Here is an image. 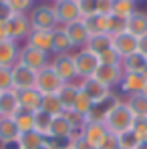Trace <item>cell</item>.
Here are the masks:
<instances>
[{"label": "cell", "mask_w": 147, "mask_h": 149, "mask_svg": "<svg viewBox=\"0 0 147 149\" xmlns=\"http://www.w3.org/2000/svg\"><path fill=\"white\" fill-rule=\"evenodd\" d=\"M147 58L139 52H131L121 58V69L123 73H145Z\"/></svg>", "instance_id": "cb8c5ba5"}, {"label": "cell", "mask_w": 147, "mask_h": 149, "mask_svg": "<svg viewBox=\"0 0 147 149\" xmlns=\"http://www.w3.org/2000/svg\"><path fill=\"white\" fill-rule=\"evenodd\" d=\"M129 109L133 111L135 119H147V97L143 93H137V95H129L127 101Z\"/></svg>", "instance_id": "83f0119b"}, {"label": "cell", "mask_w": 147, "mask_h": 149, "mask_svg": "<svg viewBox=\"0 0 147 149\" xmlns=\"http://www.w3.org/2000/svg\"><path fill=\"white\" fill-rule=\"evenodd\" d=\"M45 141H47V139H45L40 133H36L34 129H32V131H26V133H20L18 139H16L18 149H40V145H42Z\"/></svg>", "instance_id": "4316f807"}, {"label": "cell", "mask_w": 147, "mask_h": 149, "mask_svg": "<svg viewBox=\"0 0 147 149\" xmlns=\"http://www.w3.org/2000/svg\"><path fill=\"white\" fill-rule=\"evenodd\" d=\"M73 49L75 47L71 42V38L67 36L65 28L63 26L54 28V32H52V54H65V52H71Z\"/></svg>", "instance_id": "d4e9b609"}, {"label": "cell", "mask_w": 147, "mask_h": 149, "mask_svg": "<svg viewBox=\"0 0 147 149\" xmlns=\"http://www.w3.org/2000/svg\"><path fill=\"white\" fill-rule=\"evenodd\" d=\"M81 135L93 145L95 149H99L103 145V141L107 139V135H109V131H107V127L103 123H97V121H87L85 127L81 129Z\"/></svg>", "instance_id": "7c38bea8"}, {"label": "cell", "mask_w": 147, "mask_h": 149, "mask_svg": "<svg viewBox=\"0 0 147 149\" xmlns=\"http://www.w3.org/2000/svg\"><path fill=\"white\" fill-rule=\"evenodd\" d=\"M65 117L69 119V123L73 125L75 133H77V131L81 133V129H83V127H85V123H87V119H85V117H81V115H77L75 111H65Z\"/></svg>", "instance_id": "ab89813d"}, {"label": "cell", "mask_w": 147, "mask_h": 149, "mask_svg": "<svg viewBox=\"0 0 147 149\" xmlns=\"http://www.w3.org/2000/svg\"><path fill=\"white\" fill-rule=\"evenodd\" d=\"M40 111L49 113L50 117H56V115H63L65 109L61 105V101L56 95H42V101H40Z\"/></svg>", "instance_id": "1f68e13d"}, {"label": "cell", "mask_w": 147, "mask_h": 149, "mask_svg": "<svg viewBox=\"0 0 147 149\" xmlns=\"http://www.w3.org/2000/svg\"><path fill=\"white\" fill-rule=\"evenodd\" d=\"M8 38V32H6V22H0V40Z\"/></svg>", "instance_id": "c3c4849f"}, {"label": "cell", "mask_w": 147, "mask_h": 149, "mask_svg": "<svg viewBox=\"0 0 147 149\" xmlns=\"http://www.w3.org/2000/svg\"><path fill=\"white\" fill-rule=\"evenodd\" d=\"M113 0H97V14H111Z\"/></svg>", "instance_id": "bcb514c9"}, {"label": "cell", "mask_w": 147, "mask_h": 149, "mask_svg": "<svg viewBox=\"0 0 147 149\" xmlns=\"http://www.w3.org/2000/svg\"><path fill=\"white\" fill-rule=\"evenodd\" d=\"M12 89L18 91H28V89H36V73L32 69H28L24 65L16 63L12 67Z\"/></svg>", "instance_id": "ba28073f"}, {"label": "cell", "mask_w": 147, "mask_h": 149, "mask_svg": "<svg viewBox=\"0 0 147 149\" xmlns=\"http://www.w3.org/2000/svg\"><path fill=\"white\" fill-rule=\"evenodd\" d=\"M125 30H127V18L111 14V34H119V32H125Z\"/></svg>", "instance_id": "7bdbcfd3"}, {"label": "cell", "mask_w": 147, "mask_h": 149, "mask_svg": "<svg viewBox=\"0 0 147 149\" xmlns=\"http://www.w3.org/2000/svg\"><path fill=\"white\" fill-rule=\"evenodd\" d=\"M83 22L89 30V36L93 34H111V14H93L83 18Z\"/></svg>", "instance_id": "e0dca14e"}, {"label": "cell", "mask_w": 147, "mask_h": 149, "mask_svg": "<svg viewBox=\"0 0 147 149\" xmlns=\"http://www.w3.org/2000/svg\"><path fill=\"white\" fill-rule=\"evenodd\" d=\"M52 32L54 30H30L26 36V45L50 54L52 52Z\"/></svg>", "instance_id": "ac0fdd59"}, {"label": "cell", "mask_w": 147, "mask_h": 149, "mask_svg": "<svg viewBox=\"0 0 147 149\" xmlns=\"http://www.w3.org/2000/svg\"><path fill=\"white\" fill-rule=\"evenodd\" d=\"M50 121H52V117H50L49 113H45V111H40V109L34 113V131H36V133H40L45 139H49Z\"/></svg>", "instance_id": "d6a6232c"}, {"label": "cell", "mask_w": 147, "mask_h": 149, "mask_svg": "<svg viewBox=\"0 0 147 149\" xmlns=\"http://www.w3.org/2000/svg\"><path fill=\"white\" fill-rule=\"evenodd\" d=\"M30 20H28V14H12L10 20H6V32H8V38L10 40H20L26 38L30 34Z\"/></svg>", "instance_id": "8fae6325"}, {"label": "cell", "mask_w": 147, "mask_h": 149, "mask_svg": "<svg viewBox=\"0 0 147 149\" xmlns=\"http://www.w3.org/2000/svg\"><path fill=\"white\" fill-rule=\"evenodd\" d=\"M127 32H131L133 36H143L147 34V12L143 10H135L129 18H127Z\"/></svg>", "instance_id": "7402d4cb"}, {"label": "cell", "mask_w": 147, "mask_h": 149, "mask_svg": "<svg viewBox=\"0 0 147 149\" xmlns=\"http://www.w3.org/2000/svg\"><path fill=\"white\" fill-rule=\"evenodd\" d=\"M18 50H20V47L16 40H10V38L0 40V67L12 69L18 63Z\"/></svg>", "instance_id": "ffe728a7"}, {"label": "cell", "mask_w": 147, "mask_h": 149, "mask_svg": "<svg viewBox=\"0 0 147 149\" xmlns=\"http://www.w3.org/2000/svg\"><path fill=\"white\" fill-rule=\"evenodd\" d=\"M52 71L61 77L63 83H73L77 79V71H75V61L73 52H65V54H54V58L50 61Z\"/></svg>", "instance_id": "52a82bcc"}, {"label": "cell", "mask_w": 147, "mask_h": 149, "mask_svg": "<svg viewBox=\"0 0 147 149\" xmlns=\"http://www.w3.org/2000/svg\"><path fill=\"white\" fill-rule=\"evenodd\" d=\"M135 149H147V141H139V143H137V147Z\"/></svg>", "instance_id": "681fc988"}, {"label": "cell", "mask_w": 147, "mask_h": 149, "mask_svg": "<svg viewBox=\"0 0 147 149\" xmlns=\"http://www.w3.org/2000/svg\"><path fill=\"white\" fill-rule=\"evenodd\" d=\"M99 63L101 65H121V56L113 50V47L107 50H103V52H99Z\"/></svg>", "instance_id": "d590c367"}, {"label": "cell", "mask_w": 147, "mask_h": 149, "mask_svg": "<svg viewBox=\"0 0 147 149\" xmlns=\"http://www.w3.org/2000/svg\"><path fill=\"white\" fill-rule=\"evenodd\" d=\"M65 149H71V147H65Z\"/></svg>", "instance_id": "db71d44e"}, {"label": "cell", "mask_w": 147, "mask_h": 149, "mask_svg": "<svg viewBox=\"0 0 147 149\" xmlns=\"http://www.w3.org/2000/svg\"><path fill=\"white\" fill-rule=\"evenodd\" d=\"M77 2H79L81 18H87V16L97 14V0H77Z\"/></svg>", "instance_id": "74e56055"}, {"label": "cell", "mask_w": 147, "mask_h": 149, "mask_svg": "<svg viewBox=\"0 0 147 149\" xmlns=\"http://www.w3.org/2000/svg\"><path fill=\"white\" fill-rule=\"evenodd\" d=\"M147 83V74L145 73H123L121 79V91L129 97V95H137V93H143Z\"/></svg>", "instance_id": "5bb4252c"}, {"label": "cell", "mask_w": 147, "mask_h": 149, "mask_svg": "<svg viewBox=\"0 0 147 149\" xmlns=\"http://www.w3.org/2000/svg\"><path fill=\"white\" fill-rule=\"evenodd\" d=\"M99 149H119V141H117V135L109 133V135H107V139L103 141V145H101Z\"/></svg>", "instance_id": "f6af8a7d"}, {"label": "cell", "mask_w": 147, "mask_h": 149, "mask_svg": "<svg viewBox=\"0 0 147 149\" xmlns=\"http://www.w3.org/2000/svg\"><path fill=\"white\" fill-rule=\"evenodd\" d=\"M145 74H147V67H145Z\"/></svg>", "instance_id": "f5cc1de1"}, {"label": "cell", "mask_w": 147, "mask_h": 149, "mask_svg": "<svg viewBox=\"0 0 147 149\" xmlns=\"http://www.w3.org/2000/svg\"><path fill=\"white\" fill-rule=\"evenodd\" d=\"M18 63L24 65V67H28V69H32L34 73L47 69V67L50 65L49 54H47V52L34 49V47H28V45H24L22 49L18 50Z\"/></svg>", "instance_id": "277c9868"}, {"label": "cell", "mask_w": 147, "mask_h": 149, "mask_svg": "<svg viewBox=\"0 0 147 149\" xmlns=\"http://www.w3.org/2000/svg\"><path fill=\"white\" fill-rule=\"evenodd\" d=\"M12 14H16L12 8H10V4L4 0V2H0V22H6V20H10L12 18Z\"/></svg>", "instance_id": "ee69618b"}, {"label": "cell", "mask_w": 147, "mask_h": 149, "mask_svg": "<svg viewBox=\"0 0 147 149\" xmlns=\"http://www.w3.org/2000/svg\"><path fill=\"white\" fill-rule=\"evenodd\" d=\"M63 85H65V83L61 81L59 74L52 71L50 65L47 69H42V71L36 73V91H38L40 95H56Z\"/></svg>", "instance_id": "8992f818"}, {"label": "cell", "mask_w": 147, "mask_h": 149, "mask_svg": "<svg viewBox=\"0 0 147 149\" xmlns=\"http://www.w3.org/2000/svg\"><path fill=\"white\" fill-rule=\"evenodd\" d=\"M143 95L147 97V83H145V89H143Z\"/></svg>", "instance_id": "f907efd6"}, {"label": "cell", "mask_w": 147, "mask_h": 149, "mask_svg": "<svg viewBox=\"0 0 147 149\" xmlns=\"http://www.w3.org/2000/svg\"><path fill=\"white\" fill-rule=\"evenodd\" d=\"M111 45H113V36H111V34H93V36H89L85 49L95 52V54H99V52H103V50L111 49Z\"/></svg>", "instance_id": "f1b7e54d"}, {"label": "cell", "mask_w": 147, "mask_h": 149, "mask_svg": "<svg viewBox=\"0 0 147 149\" xmlns=\"http://www.w3.org/2000/svg\"><path fill=\"white\" fill-rule=\"evenodd\" d=\"M50 2H54V0H50Z\"/></svg>", "instance_id": "9f6ffc18"}, {"label": "cell", "mask_w": 147, "mask_h": 149, "mask_svg": "<svg viewBox=\"0 0 147 149\" xmlns=\"http://www.w3.org/2000/svg\"><path fill=\"white\" fill-rule=\"evenodd\" d=\"M12 119H14V123H16L20 133H26V131H32L34 129V113H30V111H22L20 109Z\"/></svg>", "instance_id": "836d02e7"}, {"label": "cell", "mask_w": 147, "mask_h": 149, "mask_svg": "<svg viewBox=\"0 0 147 149\" xmlns=\"http://www.w3.org/2000/svg\"><path fill=\"white\" fill-rule=\"evenodd\" d=\"M79 87L89 95V99L93 101L95 105H105V101L111 99V89L107 85L99 83L97 79H93V77L91 79H83Z\"/></svg>", "instance_id": "9c48e42d"}, {"label": "cell", "mask_w": 147, "mask_h": 149, "mask_svg": "<svg viewBox=\"0 0 147 149\" xmlns=\"http://www.w3.org/2000/svg\"><path fill=\"white\" fill-rule=\"evenodd\" d=\"M113 36V50L119 54V56H127L131 52H137V36H133L131 32H119V34H111Z\"/></svg>", "instance_id": "9a60e30c"}, {"label": "cell", "mask_w": 147, "mask_h": 149, "mask_svg": "<svg viewBox=\"0 0 147 149\" xmlns=\"http://www.w3.org/2000/svg\"><path fill=\"white\" fill-rule=\"evenodd\" d=\"M73 135H75V129H73V125L69 123V119L65 117V113H63V115L52 117V121H50L49 139H52V141H63V143H69V141L73 139Z\"/></svg>", "instance_id": "30bf717a"}, {"label": "cell", "mask_w": 147, "mask_h": 149, "mask_svg": "<svg viewBox=\"0 0 147 149\" xmlns=\"http://www.w3.org/2000/svg\"><path fill=\"white\" fill-rule=\"evenodd\" d=\"M137 52L143 54V56L147 58V34H143V36L137 38Z\"/></svg>", "instance_id": "7dc6e473"}, {"label": "cell", "mask_w": 147, "mask_h": 149, "mask_svg": "<svg viewBox=\"0 0 147 149\" xmlns=\"http://www.w3.org/2000/svg\"><path fill=\"white\" fill-rule=\"evenodd\" d=\"M18 135H20V131L12 117H0V143L2 145L14 143L18 139Z\"/></svg>", "instance_id": "603a6c76"}, {"label": "cell", "mask_w": 147, "mask_h": 149, "mask_svg": "<svg viewBox=\"0 0 147 149\" xmlns=\"http://www.w3.org/2000/svg\"><path fill=\"white\" fill-rule=\"evenodd\" d=\"M135 10H137V2L133 0H113L111 4V14L121 16V18H129Z\"/></svg>", "instance_id": "4dcf8cb0"}, {"label": "cell", "mask_w": 147, "mask_h": 149, "mask_svg": "<svg viewBox=\"0 0 147 149\" xmlns=\"http://www.w3.org/2000/svg\"><path fill=\"white\" fill-rule=\"evenodd\" d=\"M8 4H10V8L16 12V14H28L34 6H32V2L34 0H6Z\"/></svg>", "instance_id": "8d00e7d4"}, {"label": "cell", "mask_w": 147, "mask_h": 149, "mask_svg": "<svg viewBox=\"0 0 147 149\" xmlns=\"http://www.w3.org/2000/svg\"><path fill=\"white\" fill-rule=\"evenodd\" d=\"M133 133L137 135L139 141H147V119H135V123H133Z\"/></svg>", "instance_id": "60d3db41"}, {"label": "cell", "mask_w": 147, "mask_h": 149, "mask_svg": "<svg viewBox=\"0 0 147 149\" xmlns=\"http://www.w3.org/2000/svg\"><path fill=\"white\" fill-rule=\"evenodd\" d=\"M28 20H30V28L32 30H54V28H59L54 10H52V4L34 6L28 12Z\"/></svg>", "instance_id": "7a4b0ae2"}, {"label": "cell", "mask_w": 147, "mask_h": 149, "mask_svg": "<svg viewBox=\"0 0 147 149\" xmlns=\"http://www.w3.org/2000/svg\"><path fill=\"white\" fill-rule=\"evenodd\" d=\"M0 2H4V0H0Z\"/></svg>", "instance_id": "11a10c76"}, {"label": "cell", "mask_w": 147, "mask_h": 149, "mask_svg": "<svg viewBox=\"0 0 147 149\" xmlns=\"http://www.w3.org/2000/svg\"><path fill=\"white\" fill-rule=\"evenodd\" d=\"M73 61H75V71H77V79H91L97 73L99 69V56L95 52L87 49H79L77 52H73Z\"/></svg>", "instance_id": "3957f363"}, {"label": "cell", "mask_w": 147, "mask_h": 149, "mask_svg": "<svg viewBox=\"0 0 147 149\" xmlns=\"http://www.w3.org/2000/svg\"><path fill=\"white\" fill-rule=\"evenodd\" d=\"M133 123H135V115H133V111L129 109V105H127L125 101L115 99L109 107H107L103 125L107 127L109 133L119 135V133H123V131L133 129Z\"/></svg>", "instance_id": "6da1fadb"}, {"label": "cell", "mask_w": 147, "mask_h": 149, "mask_svg": "<svg viewBox=\"0 0 147 149\" xmlns=\"http://www.w3.org/2000/svg\"><path fill=\"white\" fill-rule=\"evenodd\" d=\"M93 107H95V103L89 99V95L79 87V95H77V99H75V105H73V111L77 115H81V117H89V113L93 111Z\"/></svg>", "instance_id": "f546056e"}, {"label": "cell", "mask_w": 147, "mask_h": 149, "mask_svg": "<svg viewBox=\"0 0 147 149\" xmlns=\"http://www.w3.org/2000/svg\"><path fill=\"white\" fill-rule=\"evenodd\" d=\"M40 101H42V95H40L36 89L18 91V103H20V109H22V111L36 113V111L40 109Z\"/></svg>", "instance_id": "44dd1931"}, {"label": "cell", "mask_w": 147, "mask_h": 149, "mask_svg": "<svg viewBox=\"0 0 147 149\" xmlns=\"http://www.w3.org/2000/svg\"><path fill=\"white\" fill-rule=\"evenodd\" d=\"M133 2H141V0H133Z\"/></svg>", "instance_id": "816d5d0a"}, {"label": "cell", "mask_w": 147, "mask_h": 149, "mask_svg": "<svg viewBox=\"0 0 147 149\" xmlns=\"http://www.w3.org/2000/svg\"><path fill=\"white\" fill-rule=\"evenodd\" d=\"M18 111H20L18 93L14 89L0 91V117H14Z\"/></svg>", "instance_id": "d6986e66"}, {"label": "cell", "mask_w": 147, "mask_h": 149, "mask_svg": "<svg viewBox=\"0 0 147 149\" xmlns=\"http://www.w3.org/2000/svg\"><path fill=\"white\" fill-rule=\"evenodd\" d=\"M52 10H54L59 26H67L75 20H81V10H79L77 0H54Z\"/></svg>", "instance_id": "5b68a950"}, {"label": "cell", "mask_w": 147, "mask_h": 149, "mask_svg": "<svg viewBox=\"0 0 147 149\" xmlns=\"http://www.w3.org/2000/svg\"><path fill=\"white\" fill-rule=\"evenodd\" d=\"M69 147L71 149H95L83 135H81V133H75L73 135V139L69 141Z\"/></svg>", "instance_id": "b9f144b4"}, {"label": "cell", "mask_w": 147, "mask_h": 149, "mask_svg": "<svg viewBox=\"0 0 147 149\" xmlns=\"http://www.w3.org/2000/svg\"><path fill=\"white\" fill-rule=\"evenodd\" d=\"M117 141H119V149H135L137 143H139V139H137V135L133 133V129L119 133V135H117Z\"/></svg>", "instance_id": "e575fe53"}, {"label": "cell", "mask_w": 147, "mask_h": 149, "mask_svg": "<svg viewBox=\"0 0 147 149\" xmlns=\"http://www.w3.org/2000/svg\"><path fill=\"white\" fill-rule=\"evenodd\" d=\"M63 28H65L67 36L71 38L75 49L77 50L85 49V45H87V40H89V30H87V26L83 22V18H81V20H75V22H71V24H67V26H63Z\"/></svg>", "instance_id": "2e32d148"}, {"label": "cell", "mask_w": 147, "mask_h": 149, "mask_svg": "<svg viewBox=\"0 0 147 149\" xmlns=\"http://www.w3.org/2000/svg\"><path fill=\"white\" fill-rule=\"evenodd\" d=\"M12 89V69L0 67V91Z\"/></svg>", "instance_id": "f35d334b"}, {"label": "cell", "mask_w": 147, "mask_h": 149, "mask_svg": "<svg viewBox=\"0 0 147 149\" xmlns=\"http://www.w3.org/2000/svg\"><path fill=\"white\" fill-rule=\"evenodd\" d=\"M77 95H79V85H75V83H65L61 87V91L56 93V97H59V101H61V105H63L65 111H73Z\"/></svg>", "instance_id": "484cf974"}, {"label": "cell", "mask_w": 147, "mask_h": 149, "mask_svg": "<svg viewBox=\"0 0 147 149\" xmlns=\"http://www.w3.org/2000/svg\"><path fill=\"white\" fill-rule=\"evenodd\" d=\"M93 79H97L99 83H103V85H107L111 89V87L121 83L123 69H121V65H99V69H97V73L93 74Z\"/></svg>", "instance_id": "4fadbf2b"}]
</instances>
